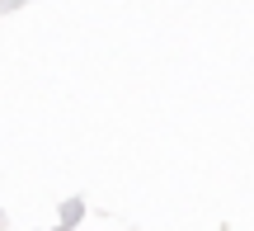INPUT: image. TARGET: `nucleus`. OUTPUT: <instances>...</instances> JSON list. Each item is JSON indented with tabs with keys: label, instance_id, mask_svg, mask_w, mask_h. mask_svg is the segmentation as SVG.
<instances>
[]
</instances>
